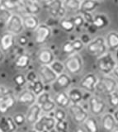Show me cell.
Returning <instances> with one entry per match:
<instances>
[{"instance_id": "49", "label": "cell", "mask_w": 118, "mask_h": 132, "mask_svg": "<svg viewBox=\"0 0 118 132\" xmlns=\"http://www.w3.org/2000/svg\"><path fill=\"white\" fill-rule=\"evenodd\" d=\"M112 115H113V117L115 119L116 122L118 123V108L114 110V112L112 113Z\"/></svg>"}, {"instance_id": "41", "label": "cell", "mask_w": 118, "mask_h": 132, "mask_svg": "<svg viewBox=\"0 0 118 132\" xmlns=\"http://www.w3.org/2000/svg\"><path fill=\"white\" fill-rule=\"evenodd\" d=\"M13 119L15 122V124L17 125L18 127H21L22 126H24V124L27 122L26 121V115H24L22 113H17L15 114Z\"/></svg>"}, {"instance_id": "40", "label": "cell", "mask_w": 118, "mask_h": 132, "mask_svg": "<svg viewBox=\"0 0 118 132\" xmlns=\"http://www.w3.org/2000/svg\"><path fill=\"white\" fill-rule=\"evenodd\" d=\"M62 51L63 53L66 54V55H73L74 54V46H73V43L72 40H66L62 45Z\"/></svg>"}, {"instance_id": "22", "label": "cell", "mask_w": 118, "mask_h": 132, "mask_svg": "<svg viewBox=\"0 0 118 132\" xmlns=\"http://www.w3.org/2000/svg\"><path fill=\"white\" fill-rule=\"evenodd\" d=\"M23 6L26 14L37 15L41 10V6L37 0H24Z\"/></svg>"}, {"instance_id": "12", "label": "cell", "mask_w": 118, "mask_h": 132, "mask_svg": "<svg viewBox=\"0 0 118 132\" xmlns=\"http://www.w3.org/2000/svg\"><path fill=\"white\" fill-rule=\"evenodd\" d=\"M97 82H98V77L93 73H88L79 82L80 89H83L89 93H94Z\"/></svg>"}, {"instance_id": "54", "label": "cell", "mask_w": 118, "mask_h": 132, "mask_svg": "<svg viewBox=\"0 0 118 132\" xmlns=\"http://www.w3.org/2000/svg\"><path fill=\"white\" fill-rule=\"evenodd\" d=\"M112 132H118V128H115Z\"/></svg>"}, {"instance_id": "13", "label": "cell", "mask_w": 118, "mask_h": 132, "mask_svg": "<svg viewBox=\"0 0 118 132\" xmlns=\"http://www.w3.org/2000/svg\"><path fill=\"white\" fill-rule=\"evenodd\" d=\"M55 60V55L50 48H41L37 53V61L40 65H50Z\"/></svg>"}, {"instance_id": "21", "label": "cell", "mask_w": 118, "mask_h": 132, "mask_svg": "<svg viewBox=\"0 0 118 132\" xmlns=\"http://www.w3.org/2000/svg\"><path fill=\"white\" fill-rule=\"evenodd\" d=\"M55 105L57 107H60V108H67V107L70 106L71 104L70 98L67 94V92H64V91H61V92H58L56 93L55 95V97L53 98Z\"/></svg>"}, {"instance_id": "46", "label": "cell", "mask_w": 118, "mask_h": 132, "mask_svg": "<svg viewBox=\"0 0 118 132\" xmlns=\"http://www.w3.org/2000/svg\"><path fill=\"white\" fill-rule=\"evenodd\" d=\"M80 13L83 16L85 23H88V25H92L93 22V15L90 12H80Z\"/></svg>"}, {"instance_id": "2", "label": "cell", "mask_w": 118, "mask_h": 132, "mask_svg": "<svg viewBox=\"0 0 118 132\" xmlns=\"http://www.w3.org/2000/svg\"><path fill=\"white\" fill-rule=\"evenodd\" d=\"M64 69L69 73L73 75H78L83 70V60L79 53H74L68 56L65 61L64 62Z\"/></svg>"}, {"instance_id": "34", "label": "cell", "mask_w": 118, "mask_h": 132, "mask_svg": "<svg viewBox=\"0 0 118 132\" xmlns=\"http://www.w3.org/2000/svg\"><path fill=\"white\" fill-rule=\"evenodd\" d=\"M107 98L108 104L111 106L112 108L114 109L118 108V92L115 91V92L107 94Z\"/></svg>"}, {"instance_id": "5", "label": "cell", "mask_w": 118, "mask_h": 132, "mask_svg": "<svg viewBox=\"0 0 118 132\" xmlns=\"http://www.w3.org/2000/svg\"><path fill=\"white\" fill-rule=\"evenodd\" d=\"M118 82L112 77L103 76L98 78V82L96 86V90L102 93L109 94L115 92L117 88Z\"/></svg>"}, {"instance_id": "55", "label": "cell", "mask_w": 118, "mask_h": 132, "mask_svg": "<svg viewBox=\"0 0 118 132\" xmlns=\"http://www.w3.org/2000/svg\"><path fill=\"white\" fill-rule=\"evenodd\" d=\"M28 132H37V131H36V130H34L33 129H31V130H28Z\"/></svg>"}, {"instance_id": "59", "label": "cell", "mask_w": 118, "mask_h": 132, "mask_svg": "<svg viewBox=\"0 0 118 132\" xmlns=\"http://www.w3.org/2000/svg\"><path fill=\"white\" fill-rule=\"evenodd\" d=\"M117 88H118V86H117Z\"/></svg>"}, {"instance_id": "37", "label": "cell", "mask_w": 118, "mask_h": 132, "mask_svg": "<svg viewBox=\"0 0 118 132\" xmlns=\"http://www.w3.org/2000/svg\"><path fill=\"white\" fill-rule=\"evenodd\" d=\"M13 81L18 88H23L27 84V81L26 79V76L24 74L18 73L13 77Z\"/></svg>"}, {"instance_id": "38", "label": "cell", "mask_w": 118, "mask_h": 132, "mask_svg": "<svg viewBox=\"0 0 118 132\" xmlns=\"http://www.w3.org/2000/svg\"><path fill=\"white\" fill-rule=\"evenodd\" d=\"M55 129L57 132H68L69 123L66 120H64V121H58L55 123Z\"/></svg>"}, {"instance_id": "4", "label": "cell", "mask_w": 118, "mask_h": 132, "mask_svg": "<svg viewBox=\"0 0 118 132\" xmlns=\"http://www.w3.org/2000/svg\"><path fill=\"white\" fill-rule=\"evenodd\" d=\"M87 51L92 56L100 57L107 52L105 38L103 36H97L87 45Z\"/></svg>"}, {"instance_id": "6", "label": "cell", "mask_w": 118, "mask_h": 132, "mask_svg": "<svg viewBox=\"0 0 118 132\" xmlns=\"http://www.w3.org/2000/svg\"><path fill=\"white\" fill-rule=\"evenodd\" d=\"M56 121L51 115H42L33 125V130L37 132H48L54 130Z\"/></svg>"}, {"instance_id": "57", "label": "cell", "mask_w": 118, "mask_h": 132, "mask_svg": "<svg viewBox=\"0 0 118 132\" xmlns=\"http://www.w3.org/2000/svg\"><path fill=\"white\" fill-rule=\"evenodd\" d=\"M114 2H115L116 3H117V4H118V0H114Z\"/></svg>"}, {"instance_id": "8", "label": "cell", "mask_w": 118, "mask_h": 132, "mask_svg": "<svg viewBox=\"0 0 118 132\" xmlns=\"http://www.w3.org/2000/svg\"><path fill=\"white\" fill-rule=\"evenodd\" d=\"M47 10L50 16L55 19H62L65 16L66 8L61 0H53L47 4Z\"/></svg>"}, {"instance_id": "18", "label": "cell", "mask_w": 118, "mask_h": 132, "mask_svg": "<svg viewBox=\"0 0 118 132\" xmlns=\"http://www.w3.org/2000/svg\"><path fill=\"white\" fill-rule=\"evenodd\" d=\"M15 36L11 34L9 32H4L0 39V45H1V50L3 52H7L11 51L15 45Z\"/></svg>"}, {"instance_id": "58", "label": "cell", "mask_w": 118, "mask_h": 132, "mask_svg": "<svg viewBox=\"0 0 118 132\" xmlns=\"http://www.w3.org/2000/svg\"><path fill=\"white\" fill-rule=\"evenodd\" d=\"M95 1H97V2H100V1H103V0H95Z\"/></svg>"}, {"instance_id": "1", "label": "cell", "mask_w": 118, "mask_h": 132, "mask_svg": "<svg viewBox=\"0 0 118 132\" xmlns=\"http://www.w3.org/2000/svg\"><path fill=\"white\" fill-rule=\"evenodd\" d=\"M116 65V60L111 52L107 51L104 55L97 58V67L99 72L104 76H108L110 73H112Z\"/></svg>"}, {"instance_id": "51", "label": "cell", "mask_w": 118, "mask_h": 132, "mask_svg": "<svg viewBox=\"0 0 118 132\" xmlns=\"http://www.w3.org/2000/svg\"><path fill=\"white\" fill-rule=\"evenodd\" d=\"M37 1H38V2H39V1H40L41 3H43L46 4V5H47L48 3H50V2H52L53 0H37Z\"/></svg>"}, {"instance_id": "15", "label": "cell", "mask_w": 118, "mask_h": 132, "mask_svg": "<svg viewBox=\"0 0 118 132\" xmlns=\"http://www.w3.org/2000/svg\"><path fill=\"white\" fill-rule=\"evenodd\" d=\"M72 84V78L68 73H63L57 76L56 80L53 84L54 88H56V92H61L62 90L69 88Z\"/></svg>"}, {"instance_id": "53", "label": "cell", "mask_w": 118, "mask_h": 132, "mask_svg": "<svg viewBox=\"0 0 118 132\" xmlns=\"http://www.w3.org/2000/svg\"><path fill=\"white\" fill-rule=\"evenodd\" d=\"M116 60H118V50H116Z\"/></svg>"}, {"instance_id": "31", "label": "cell", "mask_w": 118, "mask_h": 132, "mask_svg": "<svg viewBox=\"0 0 118 132\" xmlns=\"http://www.w3.org/2000/svg\"><path fill=\"white\" fill-rule=\"evenodd\" d=\"M40 106V108H41L42 113H45L46 115H50L51 113H53V111H54L55 109L57 107L52 97L50 99H49L47 102H46L44 104H42Z\"/></svg>"}, {"instance_id": "47", "label": "cell", "mask_w": 118, "mask_h": 132, "mask_svg": "<svg viewBox=\"0 0 118 132\" xmlns=\"http://www.w3.org/2000/svg\"><path fill=\"white\" fill-rule=\"evenodd\" d=\"M80 40L82 41V42L84 44V45H88L89 42L91 41V37H90V36H89L88 33H83V34H82L81 35V36H80Z\"/></svg>"}, {"instance_id": "16", "label": "cell", "mask_w": 118, "mask_h": 132, "mask_svg": "<svg viewBox=\"0 0 118 132\" xmlns=\"http://www.w3.org/2000/svg\"><path fill=\"white\" fill-rule=\"evenodd\" d=\"M18 129L13 117L3 116L0 117V132H16Z\"/></svg>"}, {"instance_id": "50", "label": "cell", "mask_w": 118, "mask_h": 132, "mask_svg": "<svg viewBox=\"0 0 118 132\" xmlns=\"http://www.w3.org/2000/svg\"><path fill=\"white\" fill-rule=\"evenodd\" d=\"M112 73L114 74V76H115L117 78V79H118V65H116V67H115V69H114Z\"/></svg>"}, {"instance_id": "11", "label": "cell", "mask_w": 118, "mask_h": 132, "mask_svg": "<svg viewBox=\"0 0 118 132\" xmlns=\"http://www.w3.org/2000/svg\"><path fill=\"white\" fill-rule=\"evenodd\" d=\"M88 106L91 113L93 116L103 115L107 109V103L103 99L97 96H92L88 99Z\"/></svg>"}, {"instance_id": "3", "label": "cell", "mask_w": 118, "mask_h": 132, "mask_svg": "<svg viewBox=\"0 0 118 132\" xmlns=\"http://www.w3.org/2000/svg\"><path fill=\"white\" fill-rule=\"evenodd\" d=\"M6 31L11 33L15 36H18L24 31V26L22 22V16L18 13L11 14L5 23Z\"/></svg>"}, {"instance_id": "44", "label": "cell", "mask_w": 118, "mask_h": 132, "mask_svg": "<svg viewBox=\"0 0 118 132\" xmlns=\"http://www.w3.org/2000/svg\"><path fill=\"white\" fill-rule=\"evenodd\" d=\"M25 76H26V79H27V82H32L39 78L38 74L36 73L34 70H29V71L27 72V75H25Z\"/></svg>"}, {"instance_id": "25", "label": "cell", "mask_w": 118, "mask_h": 132, "mask_svg": "<svg viewBox=\"0 0 118 132\" xmlns=\"http://www.w3.org/2000/svg\"><path fill=\"white\" fill-rule=\"evenodd\" d=\"M107 50L111 51H116L118 50V32L110 31L105 38Z\"/></svg>"}, {"instance_id": "14", "label": "cell", "mask_w": 118, "mask_h": 132, "mask_svg": "<svg viewBox=\"0 0 118 132\" xmlns=\"http://www.w3.org/2000/svg\"><path fill=\"white\" fill-rule=\"evenodd\" d=\"M41 116H42L41 108H40V106L37 103L35 102L34 104L29 106V108H28L26 115V121L27 123L33 126Z\"/></svg>"}, {"instance_id": "19", "label": "cell", "mask_w": 118, "mask_h": 132, "mask_svg": "<svg viewBox=\"0 0 118 132\" xmlns=\"http://www.w3.org/2000/svg\"><path fill=\"white\" fill-rule=\"evenodd\" d=\"M36 97L27 88L24 89L21 93H19L17 97V102L20 103V104L27 105V106H31L32 104H34L36 102Z\"/></svg>"}, {"instance_id": "28", "label": "cell", "mask_w": 118, "mask_h": 132, "mask_svg": "<svg viewBox=\"0 0 118 132\" xmlns=\"http://www.w3.org/2000/svg\"><path fill=\"white\" fill-rule=\"evenodd\" d=\"M27 89L30 90L36 97L41 94L43 92H45V89H46V85L39 78L32 82H27Z\"/></svg>"}, {"instance_id": "29", "label": "cell", "mask_w": 118, "mask_h": 132, "mask_svg": "<svg viewBox=\"0 0 118 132\" xmlns=\"http://www.w3.org/2000/svg\"><path fill=\"white\" fill-rule=\"evenodd\" d=\"M98 6L99 2L95 1V0H82V1H80L79 11L92 13V12H94L97 9Z\"/></svg>"}, {"instance_id": "52", "label": "cell", "mask_w": 118, "mask_h": 132, "mask_svg": "<svg viewBox=\"0 0 118 132\" xmlns=\"http://www.w3.org/2000/svg\"><path fill=\"white\" fill-rule=\"evenodd\" d=\"M74 132H86L83 129H82V128H78Z\"/></svg>"}, {"instance_id": "27", "label": "cell", "mask_w": 118, "mask_h": 132, "mask_svg": "<svg viewBox=\"0 0 118 132\" xmlns=\"http://www.w3.org/2000/svg\"><path fill=\"white\" fill-rule=\"evenodd\" d=\"M31 64V57L27 53H22L16 56L14 60V64L18 69H25L27 67H29Z\"/></svg>"}, {"instance_id": "23", "label": "cell", "mask_w": 118, "mask_h": 132, "mask_svg": "<svg viewBox=\"0 0 118 132\" xmlns=\"http://www.w3.org/2000/svg\"><path fill=\"white\" fill-rule=\"evenodd\" d=\"M116 121L112 113H105L102 117V127L107 132H112L116 128Z\"/></svg>"}, {"instance_id": "30", "label": "cell", "mask_w": 118, "mask_h": 132, "mask_svg": "<svg viewBox=\"0 0 118 132\" xmlns=\"http://www.w3.org/2000/svg\"><path fill=\"white\" fill-rule=\"evenodd\" d=\"M83 125L87 132H99L98 122H97L95 117H88Z\"/></svg>"}, {"instance_id": "20", "label": "cell", "mask_w": 118, "mask_h": 132, "mask_svg": "<svg viewBox=\"0 0 118 132\" xmlns=\"http://www.w3.org/2000/svg\"><path fill=\"white\" fill-rule=\"evenodd\" d=\"M16 103H17V97H15L13 93L9 94L2 100H0V112L5 114L9 110H10Z\"/></svg>"}, {"instance_id": "26", "label": "cell", "mask_w": 118, "mask_h": 132, "mask_svg": "<svg viewBox=\"0 0 118 132\" xmlns=\"http://www.w3.org/2000/svg\"><path fill=\"white\" fill-rule=\"evenodd\" d=\"M110 23V20L107 15L104 13H98L93 16L92 26L96 29H104Z\"/></svg>"}, {"instance_id": "42", "label": "cell", "mask_w": 118, "mask_h": 132, "mask_svg": "<svg viewBox=\"0 0 118 132\" xmlns=\"http://www.w3.org/2000/svg\"><path fill=\"white\" fill-rule=\"evenodd\" d=\"M72 43H73V46H74V50L75 53H79V51H82L84 47V44L80 40L79 38L72 40Z\"/></svg>"}, {"instance_id": "33", "label": "cell", "mask_w": 118, "mask_h": 132, "mask_svg": "<svg viewBox=\"0 0 118 132\" xmlns=\"http://www.w3.org/2000/svg\"><path fill=\"white\" fill-rule=\"evenodd\" d=\"M50 67L51 68V69L54 71L57 75H60L63 73H64V64L63 62L60 61V60H55V61H53L51 64L50 65Z\"/></svg>"}, {"instance_id": "35", "label": "cell", "mask_w": 118, "mask_h": 132, "mask_svg": "<svg viewBox=\"0 0 118 132\" xmlns=\"http://www.w3.org/2000/svg\"><path fill=\"white\" fill-rule=\"evenodd\" d=\"M53 117L55 118V120L56 121H64V120H66V117H67L66 111L62 108L56 107V108L55 109V111H53Z\"/></svg>"}, {"instance_id": "9", "label": "cell", "mask_w": 118, "mask_h": 132, "mask_svg": "<svg viewBox=\"0 0 118 132\" xmlns=\"http://www.w3.org/2000/svg\"><path fill=\"white\" fill-rule=\"evenodd\" d=\"M38 78L45 85H51L57 78V74L53 71L50 65H40L38 69Z\"/></svg>"}, {"instance_id": "17", "label": "cell", "mask_w": 118, "mask_h": 132, "mask_svg": "<svg viewBox=\"0 0 118 132\" xmlns=\"http://www.w3.org/2000/svg\"><path fill=\"white\" fill-rule=\"evenodd\" d=\"M24 29L27 31H34L40 25V20L37 15L25 14L22 16Z\"/></svg>"}, {"instance_id": "24", "label": "cell", "mask_w": 118, "mask_h": 132, "mask_svg": "<svg viewBox=\"0 0 118 132\" xmlns=\"http://www.w3.org/2000/svg\"><path fill=\"white\" fill-rule=\"evenodd\" d=\"M67 94L70 98L71 104H80L83 100V93L79 88H72L69 89Z\"/></svg>"}, {"instance_id": "39", "label": "cell", "mask_w": 118, "mask_h": 132, "mask_svg": "<svg viewBox=\"0 0 118 132\" xmlns=\"http://www.w3.org/2000/svg\"><path fill=\"white\" fill-rule=\"evenodd\" d=\"M51 98V95L50 93L47 92V91H45L41 94H40L39 96L36 97V102L37 103L39 106H41L42 104H44L45 102H47L49 99Z\"/></svg>"}, {"instance_id": "36", "label": "cell", "mask_w": 118, "mask_h": 132, "mask_svg": "<svg viewBox=\"0 0 118 132\" xmlns=\"http://www.w3.org/2000/svg\"><path fill=\"white\" fill-rule=\"evenodd\" d=\"M70 20L72 21V22H73V24H74L75 28H81V27H83L85 24L84 18L81 13L72 16V18H70Z\"/></svg>"}, {"instance_id": "48", "label": "cell", "mask_w": 118, "mask_h": 132, "mask_svg": "<svg viewBox=\"0 0 118 132\" xmlns=\"http://www.w3.org/2000/svg\"><path fill=\"white\" fill-rule=\"evenodd\" d=\"M4 60H5V54L1 50V48H0V63H3Z\"/></svg>"}, {"instance_id": "43", "label": "cell", "mask_w": 118, "mask_h": 132, "mask_svg": "<svg viewBox=\"0 0 118 132\" xmlns=\"http://www.w3.org/2000/svg\"><path fill=\"white\" fill-rule=\"evenodd\" d=\"M18 44L20 47H26L27 45L29 44V39H28V37L25 35H20L18 36Z\"/></svg>"}, {"instance_id": "32", "label": "cell", "mask_w": 118, "mask_h": 132, "mask_svg": "<svg viewBox=\"0 0 118 132\" xmlns=\"http://www.w3.org/2000/svg\"><path fill=\"white\" fill-rule=\"evenodd\" d=\"M60 26L64 31H66L68 33L74 31V30L75 29L74 24H73L72 21L70 19L62 18L60 21Z\"/></svg>"}, {"instance_id": "7", "label": "cell", "mask_w": 118, "mask_h": 132, "mask_svg": "<svg viewBox=\"0 0 118 132\" xmlns=\"http://www.w3.org/2000/svg\"><path fill=\"white\" fill-rule=\"evenodd\" d=\"M69 112L75 123L81 125L86 121L88 115L86 109L80 104H70L69 106Z\"/></svg>"}, {"instance_id": "10", "label": "cell", "mask_w": 118, "mask_h": 132, "mask_svg": "<svg viewBox=\"0 0 118 132\" xmlns=\"http://www.w3.org/2000/svg\"><path fill=\"white\" fill-rule=\"evenodd\" d=\"M34 35L36 43L42 45L50 38L52 36V29L46 23H40L38 27L34 31Z\"/></svg>"}, {"instance_id": "45", "label": "cell", "mask_w": 118, "mask_h": 132, "mask_svg": "<svg viewBox=\"0 0 118 132\" xmlns=\"http://www.w3.org/2000/svg\"><path fill=\"white\" fill-rule=\"evenodd\" d=\"M13 93V90H11L10 88H7L6 86L0 85V100H2L3 97H5L9 94Z\"/></svg>"}, {"instance_id": "56", "label": "cell", "mask_w": 118, "mask_h": 132, "mask_svg": "<svg viewBox=\"0 0 118 132\" xmlns=\"http://www.w3.org/2000/svg\"><path fill=\"white\" fill-rule=\"evenodd\" d=\"M48 132H57V131L55 130V129H54V130H50V131H48Z\"/></svg>"}]
</instances>
